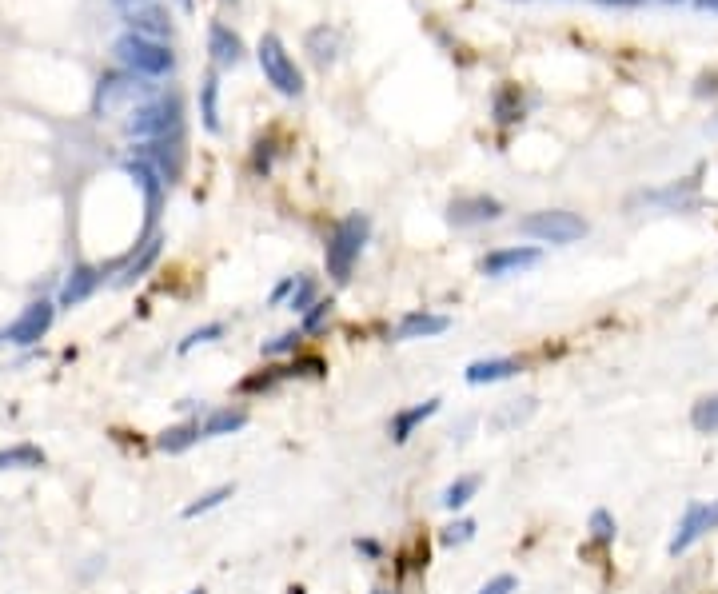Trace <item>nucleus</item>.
Listing matches in <instances>:
<instances>
[{"label":"nucleus","instance_id":"nucleus-48","mask_svg":"<svg viewBox=\"0 0 718 594\" xmlns=\"http://www.w3.org/2000/svg\"><path fill=\"white\" fill-rule=\"evenodd\" d=\"M0 339H4V331H0Z\"/></svg>","mask_w":718,"mask_h":594},{"label":"nucleus","instance_id":"nucleus-44","mask_svg":"<svg viewBox=\"0 0 718 594\" xmlns=\"http://www.w3.org/2000/svg\"><path fill=\"white\" fill-rule=\"evenodd\" d=\"M371 594H399V591H383V587H379V591H371Z\"/></svg>","mask_w":718,"mask_h":594},{"label":"nucleus","instance_id":"nucleus-15","mask_svg":"<svg viewBox=\"0 0 718 594\" xmlns=\"http://www.w3.org/2000/svg\"><path fill=\"white\" fill-rule=\"evenodd\" d=\"M208 52H212V60H216L220 68H236V64L244 60V40H240L228 24H212V28H208Z\"/></svg>","mask_w":718,"mask_h":594},{"label":"nucleus","instance_id":"nucleus-10","mask_svg":"<svg viewBox=\"0 0 718 594\" xmlns=\"http://www.w3.org/2000/svg\"><path fill=\"white\" fill-rule=\"evenodd\" d=\"M124 172L136 180V188L144 192V212H148V236H156L152 228H156V220H160V208H164V192H168V184L160 180V172L152 168V164H144V160H128L124 164Z\"/></svg>","mask_w":718,"mask_h":594},{"label":"nucleus","instance_id":"nucleus-39","mask_svg":"<svg viewBox=\"0 0 718 594\" xmlns=\"http://www.w3.org/2000/svg\"><path fill=\"white\" fill-rule=\"evenodd\" d=\"M515 587H519V583H515V575H495L491 583H483V587H479V594H515Z\"/></svg>","mask_w":718,"mask_h":594},{"label":"nucleus","instance_id":"nucleus-46","mask_svg":"<svg viewBox=\"0 0 718 594\" xmlns=\"http://www.w3.org/2000/svg\"><path fill=\"white\" fill-rule=\"evenodd\" d=\"M180 4H184V8H192V0H180Z\"/></svg>","mask_w":718,"mask_h":594},{"label":"nucleus","instance_id":"nucleus-43","mask_svg":"<svg viewBox=\"0 0 718 594\" xmlns=\"http://www.w3.org/2000/svg\"><path fill=\"white\" fill-rule=\"evenodd\" d=\"M695 8H703V12H718V0H695Z\"/></svg>","mask_w":718,"mask_h":594},{"label":"nucleus","instance_id":"nucleus-45","mask_svg":"<svg viewBox=\"0 0 718 594\" xmlns=\"http://www.w3.org/2000/svg\"><path fill=\"white\" fill-rule=\"evenodd\" d=\"M188 594H208V591H204V587H196V591H188Z\"/></svg>","mask_w":718,"mask_h":594},{"label":"nucleus","instance_id":"nucleus-19","mask_svg":"<svg viewBox=\"0 0 718 594\" xmlns=\"http://www.w3.org/2000/svg\"><path fill=\"white\" fill-rule=\"evenodd\" d=\"M519 371H523L519 359H479V363L467 367V383H471V387L503 383V379H511V375H519Z\"/></svg>","mask_w":718,"mask_h":594},{"label":"nucleus","instance_id":"nucleus-21","mask_svg":"<svg viewBox=\"0 0 718 594\" xmlns=\"http://www.w3.org/2000/svg\"><path fill=\"white\" fill-rule=\"evenodd\" d=\"M160 244H164L160 236H148L144 244H136V248H140V256L132 252V260H124V264H120V280H116V284H136V280H140V276H144V272L160 260Z\"/></svg>","mask_w":718,"mask_h":594},{"label":"nucleus","instance_id":"nucleus-27","mask_svg":"<svg viewBox=\"0 0 718 594\" xmlns=\"http://www.w3.org/2000/svg\"><path fill=\"white\" fill-rule=\"evenodd\" d=\"M479 487H483V479H479V475H459V479L443 491V499H439V503H443L447 511H463V507L479 495Z\"/></svg>","mask_w":718,"mask_h":594},{"label":"nucleus","instance_id":"nucleus-41","mask_svg":"<svg viewBox=\"0 0 718 594\" xmlns=\"http://www.w3.org/2000/svg\"><path fill=\"white\" fill-rule=\"evenodd\" d=\"M292 288H296V276H288V280H280L276 284V292H272V303H280V299L292 296Z\"/></svg>","mask_w":718,"mask_h":594},{"label":"nucleus","instance_id":"nucleus-28","mask_svg":"<svg viewBox=\"0 0 718 594\" xmlns=\"http://www.w3.org/2000/svg\"><path fill=\"white\" fill-rule=\"evenodd\" d=\"M491 112H495V120H499V124H519V120H523V100H519V88H515V84L499 88V92H495V100H491Z\"/></svg>","mask_w":718,"mask_h":594},{"label":"nucleus","instance_id":"nucleus-38","mask_svg":"<svg viewBox=\"0 0 718 594\" xmlns=\"http://www.w3.org/2000/svg\"><path fill=\"white\" fill-rule=\"evenodd\" d=\"M423 567H427V539H415L411 551L395 555V571H399V575H407V571H423Z\"/></svg>","mask_w":718,"mask_h":594},{"label":"nucleus","instance_id":"nucleus-47","mask_svg":"<svg viewBox=\"0 0 718 594\" xmlns=\"http://www.w3.org/2000/svg\"><path fill=\"white\" fill-rule=\"evenodd\" d=\"M663 4H679V0H663Z\"/></svg>","mask_w":718,"mask_h":594},{"label":"nucleus","instance_id":"nucleus-36","mask_svg":"<svg viewBox=\"0 0 718 594\" xmlns=\"http://www.w3.org/2000/svg\"><path fill=\"white\" fill-rule=\"evenodd\" d=\"M216 339H224V323H204V327H196V331H188V335L180 339V355L196 351L200 343H216Z\"/></svg>","mask_w":718,"mask_h":594},{"label":"nucleus","instance_id":"nucleus-13","mask_svg":"<svg viewBox=\"0 0 718 594\" xmlns=\"http://www.w3.org/2000/svg\"><path fill=\"white\" fill-rule=\"evenodd\" d=\"M439 411V399H423V403H415V407H403V411H395L391 415V427H387V435H391V443H407L431 415Z\"/></svg>","mask_w":718,"mask_h":594},{"label":"nucleus","instance_id":"nucleus-16","mask_svg":"<svg viewBox=\"0 0 718 594\" xmlns=\"http://www.w3.org/2000/svg\"><path fill=\"white\" fill-rule=\"evenodd\" d=\"M100 280H104V272L92 268V264L72 268V276H68L64 288H60V307H76V303H84V299L100 288Z\"/></svg>","mask_w":718,"mask_h":594},{"label":"nucleus","instance_id":"nucleus-4","mask_svg":"<svg viewBox=\"0 0 718 594\" xmlns=\"http://www.w3.org/2000/svg\"><path fill=\"white\" fill-rule=\"evenodd\" d=\"M256 60H260L268 84H272L280 96H300V92H304V72L296 68L292 52L284 48V40H280L276 32H264V36H260V44H256Z\"/></svg>","mask_w":718,"mask_h":594},{"label":"nucleus","instance_id":"nucleus-11","mask_svg":"<svg viewBox=\"0 0 718 594\" xmlns=\"http://www.w3.org/2000/svg\"><path fill=\"white\" fill-rule=\"evenodd\" d=\"M543 260V252L539 248H531V244H519V248H495V252H487L483 256V276H491V280H503V276H515V272H527V268H535Z\"/></svg>","mask_w":718,"mask_h":594},{"label":"nucleus","instance_id":"nucleus-37","mask_svg":"<svg viewBox=\"0 0 718 594\" xmlns=\"http://www.w3.org/2000/svg\"><path fill=\"white\" fill-rule=\"evenodd\" d=\"M475 519H455L451 527H443V535H439V543L443 547H463V543H471L475 539Z\"/></svg>","mask_w":718,"mask_h":594},{"label":"nucleus","instance_id":"nucleus-40","mask_svg":"<svg viewBox=\"0 0 718 594\" xmlns=\"http://www.w3.org/2000/svg\"><path fill=\"white\" fill-rule=\"evenodd\" d=\"M356 551L363 559H371V563L383 559V543H379V539H356Z\"/></svg>","mask_w":718,"mask_h":594},{"label":"nucleus","instance_id":"nucleus-30","mask_svg":"<svg viewBox=\"0 0 718 594\" xmlns=\"http://www.w3.org/2000/svg\"><path fill=\"white\" fill-rule=\"evenodd\" d=\"M232 495H236V487H232V483H224V487H212V491H204L200 499H192V503L184 507V519H200V515H208V511L224 507Z\"/></svg>","mask_w":718,"mask_h":594},{"label":"nucleus","instance_id":"nucleus-14","mask_svg":"<svg viewBox=\"0 0 718 594\" xmlns=\"http://www.w3.org/2000/svg\"><path fill=\"white\" fill-rule=\"evenodd\" d=\"M451 327V319L447 315H435V311H407L403 319H399V327H395V339H431V335H443Z\"/></svg>","mask_w":718,"mask_h":594},{"label":"nucleus","instance_id":"nucleus-9","mask_svg":"<svg viewBox=\"0 0 718 594\" xmlns=\"http://www.w3.org/2000/svg\"><path fill=\"white\" fill-rule=\"evenodd\" d=\"M499 216H503V204L495 196H459L447 208L451 228H479V224H495Z\"/></svg>","mask_w":718,"mask_h":594},{"label":"nucleus","instance_id":"nucleus-32","mask_svg":"<svg viewBox=\"0 0 718 594\" xmlns=\"http://www.w3.org/2000/svg\"><path fill=\"white\" fill-rule=\"evenodd\" d=\"M216 92H220V80H216V76H208V80H204V88H200V116H204V128H208V132H220Z\"/></svg>","mask_w":718,"mask_h":594},{"label":"nucleus","instance_id":"nucleus-24","mask_svg":"<svg viewBox=\"0 0 718 594\" xmlns=\"http://www.w3.org/2000/svg\"><path fill=\"white\" fill-rule=\"evenodd\" d=\"M587 531H591V547H595V551H611L615 539H619V523H615V515H611L607 507H595V511H591Z\"/></svg>","mask_w":718,"mask_h":594},{"label":"nucleus","instance_id":"nucleus-35","mask_svg":"<svg viewBox=\"0 0 718 594\" xmlns=\"http://www.w3.org/2000/svg\"><path fill=\"white\" fill-rule=\"evenodd\" d=\"M320 299V288H316V280L312 276H296V288H292V296H288V311H296V315H304L312 303Z\"/></svg>","mask_w":718,"mask_h":594},{"label":"nucleus","instance_id":"nucleus-42","mask_svg":"<svg viewBox=\"0 0 718 594\" xmlns=\"http://www.w3.org/2000/svg\"><path fill=\"white\" fill-rule=\"evenodd\" d=\"M116 8H124V12H136V8H144V4H152V0H112Z\"/></svg>","mask_w":718,"mask_h":594},{"label":"nucleus","instance_id":"nucleus-25","mask_svg":"<svg viewBox=\"0 0 718 594\" xmlns=\"http://www.w3.org/2000/svg\"><path fill=\"white\" fill-rule=\"evenodd\" d=\"M304 339H308L304 331H280V335H272V339L260 343V355H264V359H284V355L296 359V355L304 351Z\"/></svg>","mask_w":718,"mask_h":594},{"label":"nucleus","instance_id":"nucleus-7","mask_svg":"<svg viewBox=\"0 0 718 594\" xmlns=\"http://www.w3.org/2000/svg\"><path fill=\"white\" fill-rule=\"evenodd\" d=\"M52 319H56V303H48V299H32V303L4 327V339L16 343V347H32V343H40V339L48 335Z\"/></svg>","mask_w":718,"mask_h":594},{"label":"nucleus","instance_id":"nucleus-26","mask_svg":"<svg viewBox=\"0 0 718 594\" xmlns=\"http://www.w3.org/2000/svg\"><path fill=\"white\" fill-rule=\"evenodd\" d=\"M336 48H340V32H336V28L320 24V28L308 32V52H312L316 64H332V60H336Z\"/></svg>","mask_w":718,"mask_h":594},{"label":"nucleus","instance_id":"nucleus-17","mask_svg":"<svg viewBox=\"0 0 718 594\" xmlns=\"http://www.w3.org/2000/svg\"><path fill=\"white\" fill-rule=\"evenodd\" d=\"M248 423V411L244 407H216L200 419V439H224V435H236L244 431Z\"/></svg>","mask_w":718,"mask_h":594},{"label":"nucleus","instance_id":"nucleus-18","mask_svg":"<svg viewBox=\"0 0 718 594\" xmlns=\"http://www.w3.org/2000/svg\"><path fill=\"white\" fill-rule=\"evenodd\" d=\"M128 24H132V32H140V36H148V40L172 36V16H168L164 8H156V4H144V8L128 12Z\"/></svg>","mask_w":718,"mask_h":594},{"label":"nucleus","instance_id":"nucleus-12","mask_svg":"<svg viewBox=\"0 0 718 594\" xmlns=\"http://www.w3.org/2000/svg\"><path fill=\"white\" fill-rule=\"evenodd\" d=\"M136 92H144V84H136L132 72H108V76H100V88H96V116H108L120 100H132Z\"/></svg>","mask_w":718,"mask_h":594},{"label":"nucleus","instance_id":"nucleus-31","mask_svg":"<svg viewBox=\"0 0 718 594\" xmlns=\"http://www.w3.org/2000/svg\"><path fill=\"white\" fill-rule=\"evenodd\" d=\"M691 427L699 435H718V395H703L695 407H691Z\"/></svg>","mask_w":718,"mask_h":594},{"label":"nucleus","instance_id":"nucleus-5","mask_svg":"<svg viewBox=\"0 0 718 594\" xmlns=\"http://www.w3.org/2000/svg\"><path fill=\"white\" fill-rule=\"evenodd\" d=\"M519 232L539 240V244H575L587 236V220L567 212V208H547V212H535V216H523L519 220Z\"/></svg>","mask_w":718,"mask_h":594},{"label":"nucleus","instance_id":"nucleus-2","mask_svg":"<svg viewBox=\"0 0 718 594\" xmlns=\"http://www.w3.org/2000/svg\"><path fill=\"white\" fill-rule=\"evenodd\" d=\"M128 136L144 140H168V136H184V104L180 96H156L148 104H140L128 120Z\"/></svg>","mask_w":718,"mask_h":594},{"label":"nucleus","instance_id":"nucleus-8","mask_svg":"<svg viewBox=\"0 0 718 594\" xmlns=\"http://www.w3.org/2000/svg\"><path fill=\"white\" fill-rule=\"evenodd\" d=\"M136 160L152 164L160 172L164 184H176L184 176V136H168V140H144Z\"/></svg>","mask_w":718,"mask_h":594},{"label":"nucleus","instance_id":"nucleus-20","mask_svg":"<svg viewBox=\"0 0 718 594\" xmlns=\"http://www.w3.org/2000/svg\"><path fill=\"white\" fill-rule=\"evenodd\" d=\"M196 443H200V419L176 423V427H168V431L156 435V451H164V455H184V451L196 447Z\"/></svg>","mask_w":718,"mask_h":594},{"label":"nucleus","instance_id":"nucleus-3","mask_svg":"<svg viewBox=\"0 0 718 594\" xmlns=\"http://www.w3.org/2000/svg\"><path fill=\"white\" fill-rule=\"evenodd\" d=\"M112 52H116V60L132 72V76H168L172 68H176V56L168 52V44L164 40H148V36H140V32H124L116 44H112Z\"/></svg>","mask_w":718,"mask_h":594},{"label":"nucleus","instance_id":"nucleus-22","mask_svg":"<svg viewBox=\"0 0 718 594\" xmlns=\"http://www.w3.org/2000/svg\"><path fill=\"white\" fill-rule=\"evenodd\" d=\"M48 463V455L36 443H12L0 451V471H40Z\"/></svg>","mask_w":718,"mask_h":594},{"label":"nucleus","instance_id":"nucleus-34","mask_svg":"<svg viewBox=\"0 0 718 594\" xmlns=\"http://www.w3.org/2000/svg\"><path fill=\"white\" fill-rule=\"evenodd\" d=\"M332 307H336L332 299H316V303L304 311V323H300V331H304V335H320V331L332 323Z\"/></svg>","mask_w":718,"mask_h":594},{"label":"nucleus","instance_id":"nucleus-29","mask_svg":"<svg viewBox=\"0 0 718 594\" xmlns=\"http://www.w3.org/2000/svg\"><path fill=\"white\" fill-rule=\"evenodd\" d=\"M284 379H288V375H284V367H264V371H252V375H244V379H240V395H268V391H276Z\"/></svg>","mask_w":718,"mask_h":594},{"label":"nucleus","instance_id":"nucleus-1","mask_svg":"<svg viewBox=\"0 0 718 594\" xmlns=\"http://www.w3.org/2000/svg\"><path fill=\"white\" fill-rule=\"evenodd\" d=\"M367 236H371V220H367V216H359V212L344 216V220L332 228L328 248H324V264H328V276H332L336 284H348V280H352V272H356L359 252H363Z\"/></svg>","mask_w":718,"mask_h":594},{"label":"nucleus","instance_id":"nucleus-23","mask_svg":"<svg viewBox=\"0 0 718 594\" xmlns=\"http://www.w3.org/2000/svg\"><path fill=\"white\" fill-rule=\"evenodd\" d=\"M643 200H651V204H667L671 212H679V208H695V204H699V180H683V184L663 188V192H651V196H643Z\"/></svg>","mask_w":718,"mask_h":594},{"label":"nucleus","instance_id":"nucleus-6","mask_svg":"<svg viewBox=\"0 0 718 594\" xmlns=\"http://www.w3.org/2000/svg\"><path fill=\"white\" fill-rule=\"evenodd\" d=\"M718 531V499L711 503H687V511H683V519H679V527H675V539H671V547H667V555L671 559H679V555H687L703 535H711Z\"/></svg>","mask_w":718,"mask_h":594},{"label":"nucleus","instance_id":"nucleus-33","mask_svg":"<svg viewBox=\"0 0 718 594\" xmlns=\"http://www.w3.org/2000/svg\"><path fill=\"white\" fill-rule=\"evenodd\" d=\"M284 375L288 379H324L328 375V363L320 355H296L292 363H284Z\"/></svg>","mask_w":718,"mask_h":594}]
</instances>
